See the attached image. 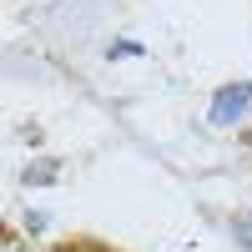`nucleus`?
Here are the masks:
<instances>
[{"label":"nucleus","instance_id":"2","mask_svg":"<svg viewBox=\"0 0 252 252\" xmlns=\"http://www.w3.org/2000/svg\"><path fill=\"white\" fill-rule=\"evenodd\" d=\"M51 177H56V161H40V166L26 172V182H51Z\"/></svg>","mask_w":252,"mask_h":252},{"label":"nucleus","instance_id":"1","mask_svg":"<svg viewBox=\"0 0 252 252\" xmlns=\"http://www.w3.org/2000/svg\"><path fill=\"white\" fill-rule=\"evenodd\" d=\"M252 111V81H237V86H222L217 96H212V126H237L242 116Z\"/></svg>","mask_w":252,"mask_h":252},{"label":"nucleus","instance_id":"3","mask_svg":"<svg viewBox=\"0 0 252 252\" xmlns=\"http://www.w3.org/2000/svg\"><path fill=\"white\" fill-rule=\"evenodd\" d=\"M111 56H141V46H136V40H116Z\"/></svg>","mask_w":252,"mask_h":252}]
</instances>
